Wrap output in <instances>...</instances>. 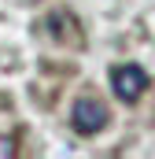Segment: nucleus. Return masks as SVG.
Masks as SVG:
<instances>
[{
  "label": "nucleus",
  "instance_id": "f257e3e1",
  "mask_svg": "<svg viewBox=\"0 0 155 159\" xmlns=\"http://www.w3.org/2000/svg\"><path fill=\"white\" fill-rule=\"evenodd\" d=\"M107 122H111V115H107V107H104L96 96H81V100L74 104V111H70V126H74L81 137L100 133Z\"/></svg>",
  "mask_w": 155,
  "mask_h": 159
},
{
  "label": "nucleus",
  "instance_id": "f03ea898",
  "mask_svg": "<svg viewBox=\"0 0 155 159\" xmlns=\"http://www.w3.org/2000/svg\"><path fill=\"white\" fill-rule=\"evenodd\" d=\"M111 89H115V96L122 104H137L140 93L148 89V74L140 67H133V63H122V67L111 70Z\"/></svg>",
  "mask_w": 155,
  "mask_h": 159
},
{
  "label": "nucleus",
  "instance_id": "7ed1b4c3",
  "mask_svg": "<svg viewBox=\"0 0 155 159\" xmlns=\"http://www.w3.org/2000/svg\"><path fill=\"white\" fill-rule=\"evenodd\" d=\"M15 156V141L11 137H0V159H11Z\"/></svg>",
  "mask_w": 155,
  "mask_h": 159
},
{
  "label": "nucleus",
  "instance_id": "20e7f679",
  "mask_svg": "<svg viewBox=\"0 0 155 159\" xmlns=\"http://www.w3.org/2000/svg\"><path fill=\"white\" fill-rule=\"evenodd\" d=\"M19 4H26V0H19Z\"/></svg>",
  "mask_w": 155,
  "mask_h": 159
}]
</instances>
